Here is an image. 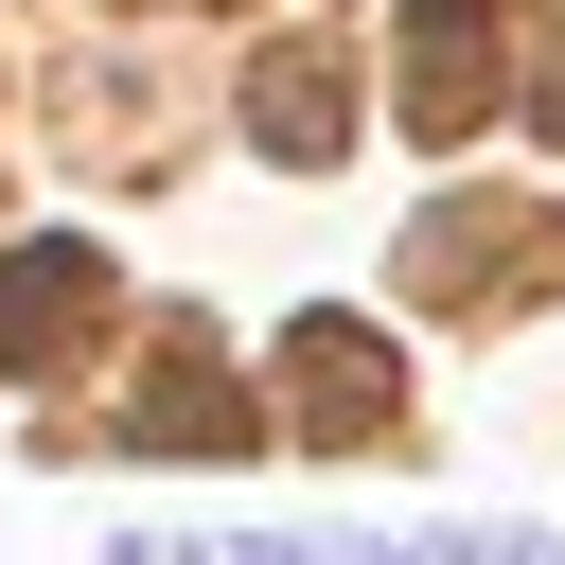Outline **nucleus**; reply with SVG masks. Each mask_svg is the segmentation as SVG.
Returning <instances> with one entry per match:
<instances>
[{
	"label": "nucleus",
	"instance_id": "1",
	"mask_svg": "<svg viewBox=\"0 0 565 565\" xmlns=\"http://www.w3.org/2000/svg\"><path fill=\"white\" fill-rule=\"evenodd\" d=\"M282 424L300 441H388L406 424V353L371 318H282Z\"/></svg>",
	"mask_w": 565,
	"mask_h": 565
},
{
	"label": "nucleus",
	"instance_id": "3",
	"mask_svg": "<svg viewBox=\"0 0 565 565\" xmlns=\"http://www.w3.org/2000/svg\"><path fill=\"white\" fill-rule=\"evenodd\" d=\"M477 106H494V35H477V0H424V35H406V124L459 141Z\"/></svg>",
	"mask_w": 565,
	"mask_h": 565
},
{
	"label": "nucleus",
	"instance_id": "2",
	"mask_svg": "<svg viewBox=\"0 0 565 565\" xmlns=\"http://www.w3.org/2000/svg\"><path fill=\"white\" fill-rule=\"evenodd\" d=\"M88 318H106V247H71V230L0 247V371H53Z\"/></svg>",
	"mask_w": 565,
	"mask_h": 565
},
{
	"label": "nucleus",
	"instance_id": "5",
	"mask_svg": "<svg viewBox=\"0 0 565 565\" xmlns=\"http://www.w3.org/2000/svg\"><path fill=\"white\" fill-rule=\"evenodd\" d=\"M124 441H159V459H230V441H265V424H247V388H230L212 353H159V388H141Z\"/></svg>",
	"mask_w": 565,
	"mask_h": 565
},
{
	"label": "nucleus",
	"instance_id": "4",
	"mask_svg": "<svg viewBox=\"0 0 565 565\" xmlns=\"http://www.w3.org/2000/svg\"><path fill=\"white\" fill-rule=\"evenodd\" d=\"M247 124H265V159H335V124H353V88H335V53H318V35H282V53H247Z\"/></svg>",
	"mask_w": 565,
	"mask_h": 565
}]
</instances>
